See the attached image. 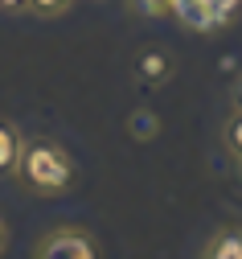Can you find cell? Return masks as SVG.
I'll use <instances>...</instances> for the list:
<instances>
[{
    "instance_id": "cell-1",
    "label": "cell",
    "mask_w": 242,
    "mask_h": 259,
    "mask_svg": "<svg viewBox=\"0 0 242 259\" xmlns=\"http://www.w3.org/2000/svg\"><path fill=\"white\" fill-rule=\"evenodd\" d=\"M17 181L29 193H41V198H58L78 181V165L74 156L66 152L58 140L50 136H29L21 148V165H17Z\"/></svg>"
},
{
    "instance_id": "cell-2",
    "label": "cell",
    "mask_w": 242,
    "mask_h": 259,
    "mask_svg": "<svg viewBox=\"0 0 242 259\" xmlns=\"http://www.w3.org/2000/svg\"><path fill=\"white\" fill-rule=\"evenodd\" d=\"M33 259H99V243L82 226H54L37 239Z\"/></svg>"
},
{
    "instance_id": "cell-3",
    "label": "cell",
    "mask_w": 242,
    "mask_h": 259,
    "mask_svg": "<svg viewBox=\"0 0 242 259\" xmlns=\"http://www.w3.org/2000/svg\"><path fill=\"white\" fill-rule=\"evenodd\" d=\"M201 259H242V226H218L205 239Z\"/></svg>"
},
{
    "instance_id": "cell-4",
    "label": "cell",
    "mask_w": 242,
    "mask_h": 259,
    "mask_svg": "<svg viewBox=\"0 0 242 259\" xmlns=\"http://www.w3.org/2000/svg\"><path fill=\"white\" fill-rule=\"evenodd\" d=\"M21 148H25L21 127H17L13 119H0V177H17Z\"/></svg>"
},
{
    "instance_id": "cell-5",
    "label": "cell",
    "mask_w": 242,
    "mask_h": 259,
    "mask_svg": "<svg viewBox=\"0 0 242 259\" xmlns=\"http://www.w3.org/2000/svg\"><path fill=\"white\" fill-rule=\"evenodd\" d=\"M135 74H140L148 87H164L172 78V58L164 50H144L140 58H135Z\"/></svg>"
},
{
    "instance_id": "cell-6",
    "label": "cell",
    "mask_w": 242,
    "mask_h": 259,
    "mask_svg": "<svg viewBox=\"0 0 242 259\" xmlns=\"http://www.w3.org/2000/svg\"><path fill=\"white\" fill-rule=\"evenodd\" d=\"M127 132H131V140H140V144L156 140V132H160V119H156V111H148V107H135V111L127 115Z\"/></svg>"
},
{
    "instance_id": "cell-7",
    "label": "cell",
    "mask_w": 242,
    "mask_h": 259,
    "mask_svg": "<svg viewBox=\"0 0 242 259\" xmlns=\"http://www.w3.org/2000/svg\"><path fill=\"white\" fill-rule=\"evenodd\" d=\"M222 144H226V152H230L234 160H242V111H234V115L226 119V127H222Z\"/></svg>"
},
{
    "instance_id": "cell-8",
    "label": "cell",
    "mask_w": 242,
    "mask_h": 259,
    "mask_svg": "<svg viewBox=\"0 0 242 259\" xmlns=\"http://www.w3.org/2000/svg\"><path fill=\"white\" fill-rule=\"evenodd\" d=\"M127 5H131L135 17H152V21L172 13V0H127Z\"/></svg>"
},
{
    "instance_id": "cell-9",
    "label": "cell",
    "mask_w": 242,
    "mask_h": 259,
    "mask_svg": "<svg viewBox=\"0 0 242 259\" xmlns=\"http://www.w3.org/2000/svg\"><path fill=\"white\" fill-rule=\"evenodd\" d=\"M70 5H74V0H29V13H37V17H62Z\"/></svg>"
},
{
    "instance_id": "cell-10",
    "label": "cell",
    "mask_w": 242,
    "mask_h": 259,
    "mask_svg": "<svg viewBox=\"0 0 242 259\" xmlns=\"http://www.w3.org/2000/svg\"><path fill=\"white\" fill-rule=\"evenodd\" d=\"M17 9H29V0H0V13H17Z\"/></svg>"
},
{
    "instance_id": "cell-11",
    "label": "cell",
    "mask_w": 242,
    "mask_h": 259,
    "mask_svg": "<svg viewBox=\"0 0 242 259\" xmlns=\"http://www.w3.org/2000/svg\"><path fill=\"white\" fill-rule=\"evenodd\" d=\"M5 247H9V226H5V218H0V255H5Z\"/></svg>"
},
{
    "instance_id": "cell-12",
    "label": "cell",
    "mask_w": 242,
    "mask_h": 259,
    "mask_svg": "<svg viewBox=\"0 0 242 259\" xmlns=\"http://www.w3.org/2000/svg\"><path fill=\"white\" fill-rule=\"evenodd\" d=\"M234 103H238V111H242V78H238V87H234Z\"/></svg>"
}]
</instances>
